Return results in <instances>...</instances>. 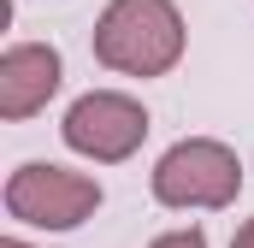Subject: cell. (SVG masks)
<instances>
[{
    "label": "cell",
    "mask_w": 254,
    "mask_h": 248,
    "mask_svg": "<svg viewBox=\"0 0 254 248\" xmlns=\"http://www.w3.org/2000/svg\"><path fill=\"white\" fill-rule=\"evenodd\" d=\"M89 48L107 71L148 83V77L178 71L184 48H190V30H184L178 0H107L101 18H95Z\"/></svg>",
    "instance_id": "6da1fadb"
},
{
    "label": "cell",
    "mask_w": 254,
    "mask_h": 248,
    "mask_svg": "<svg viewBox=\"0 0 254 248\" xmlns=\"http://www.w3.org/2000/svg\"><path fill=\"white\" fill-rule=\"evenodd\" d=\"M148 189L172 213H219L243 195V160L219 136H184L154 160Z\"/></svg>",
    "instance_id": "7a4b0ae2"
},
{
    "label": "cell",
    "mask_w": 254,
    "mask_h": 248,
    "mask_svg": "<svg viewBox=\"0 0 254 248\" xmlns=\"http://www.w3.org/2000/svg\"><path fill=\"white\" fill-rule=\"evenodd\" d=\"M101 184L89 172L71 166H48V160H24L6 178V213L30 231H77L101 213Z\"/></svg>",
    "instance_id": "3957f363"
},
{
    "label": "cell",
    "mask_w": 254,
    "mask_h": 248,
    "mask_svg": "<svg viewBox=\"0 0 254 248\" xmlns=\"http://www.w3.org/2000/svg\"><path fill=\"white\" fill-rule=\"evenodd\" d=\"M148 107L125 95V89H89V95H77L71 107H65L60 119V136L71 154H83V160H95V166H125L130 154L148 142Z\"/></svg>",
    "instance_id": "277c9868"
},
{
    "label": "cell",
    "mask_w": 254,
    "mask_h": 248,
    "mask_svg": "<svg viewBox=\"0 0 254 248\" xmlns=\"http://www.w3.org/2000/svg\"><path fill=\"white\" fill-rule=\"evenodd\" d=\"M65 83V60L54 42H12L0 54V119L24 124L36 119Z\"/></svg>",
    "instance_id": "5b68a950"
},
{
    "label": "cell",
    "mask_w": 254,
    "mask_h": 248,
    "mask_svg": "<svg viewBox=\"0 0 254 248\" xmlns=\"http://www.w3.org/2000/svg\"><path fill=\"white\" fill-rule=\"evenodd\" d=\"M148 248H207V231H201V225H184V231H166V237H154Z\"/></svg>",
    "instance_id": "8992f818"
},
{
    "label": "cell",
    "mask_w": 254,
    "mask_h": 248,
    "mask_svg": "<svg viewBox=\"0 0 254 248\" xmlns=\"http://www.w3.org/2000/svg\"><path fill=\"white\" fill-rule=\"evenodd\" d=\"M231 248H254V219H249V225H237V237H231Z\"/></svg>",
    "instance_id": "52a82bcc"
},
{
    "label": "cell",
    "mask_w": 254,
    "mask_h": 248,
    "mask_svg": "<svg viewBox=\"0 0 254 248\" xmlns=\"http://www.w3.org/2000/svg\"><path fill=\"white\" fill-rule=\"evenodd\" d=\"M0 248H36V243H24V237H0Z\"/></svg>",
    "instance_id": "ba28073f"
}]
</instances>
